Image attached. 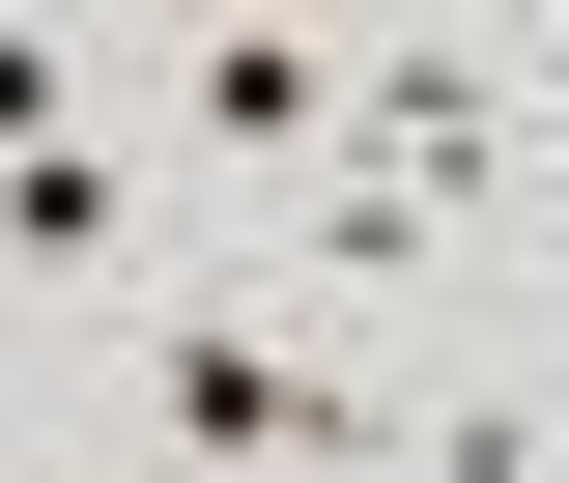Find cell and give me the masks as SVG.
Returning a JSON list of instances; mask_svg holds the SVG:
<instances>
[{"label":"cell","instance_id":"6da1fadb","mask_svg":"<svg viewBox=\"0 0 569 483\" xmlns=\"http://www.w3.org/2000/svg\"><path fill=\"white\" fill-rule=\"evenodd\" d=\"M142 114H171V171L257 228V200H313V171H342V29H171V58H142Z\"/></svg>","mask_w":569,"mask_h":483},{"label":"cell","instance_id":"7a4b0ae2","mask_svg":"<svg viewBox=\"0 0 569 483\" xmlns=\"http://www.w3.org/2000/svg\"><path fill=\"white\" fill-rule=\"evenodd\" d=\"M541 455H569V370H541V313H485V342L399 399V455H370V483H541Z\"/></svg>","mask_w":569,"mask_h":483},{"label":"cell","instance_id":"3957f363","mask_svg":"<svg viewBox=\"0 0 569 483\" xmlns=\"http://www.w3.org/2000/svg\"><path fill=\"white\" fill-rule=\"evenodd\" d=\"M29 455H58V483H200V455H114V426H29Z\"/></svg>","mask_w":569,"mask_h":483}]
</instances>
